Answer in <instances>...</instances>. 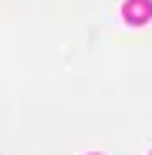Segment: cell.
<instances>
[{
	"label": "cell",
	"instance_id": "obj_1",
	"mask_svg": "<svg viewBox=\"0 0 152 155\" xmlns=\"http://www.w3.org/2000/svg\"><path fill=\"white\" fill-rule=\"evenodd\" d=\"M122 17L129 24H145L152 17V0H129V4L122 7Z\"/></svg>",
	"mask_w": 152,
	"mask_h": 155
}]
</instances>
